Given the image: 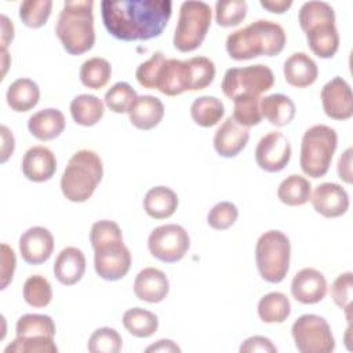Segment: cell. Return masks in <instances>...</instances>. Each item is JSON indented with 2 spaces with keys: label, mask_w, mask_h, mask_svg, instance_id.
I'll list each match as a JSON object with an SVG mask.
<instances>
[{
  "label": "cell",
  "mask_w": 353,
  "mask_h": 353,
  "mask_svg": "<svg viewBox=\"0 0 353 353\" xmlns=\"http://www.w3.org/2000/svg\"><path fill=\"white\" fill-rule=\"evenodd\" d=\"M106 30L123 41L150 40L165 29L172 12L171 0H120L101 3Z\"/></svg>",
  "instance_id": "6da1fadb"
},
{
  "label": "cell",
  "mask_w": 353,
  "mask_h": 353,
  "mask_svg": "<svg viewBox=\"0 0 353 353\" xmlns=\"http://www.w3.org/2000/svg\"><path fill=\"white\" fill-rule=\"evenodd\" d=\"M90 240L97 274L108 281L123 279L131 266V252L123 243L120 226L109 219L98 221L91 226Z\"/></svg>",
  "instance_id": "7a4b0ae2"
},
{
  "label": "cell",
  "mask_w": 353,
  "mask_h": 353,
  "mask_svg": "<svg viewBox=\"0 0 353 353\" xmlns=\"http://www.w3.org/2000/svg\"><path fill=\"white\" fill-rule=\"evenodd\" d=\"M285 40V32L281 25L268 19H258L245 28L232 32L226 39L225 47L230 58L245 61L261 55L274 57L280 54Z\"/></svg>",
  "instance_id": "3957f363"
},
{
  "label": "cell",
  "mask_w": 353,
  "mask_h": 353,
  "mask_svg": "<svg viewBox=\"0 0 353 353\" xmlns=\"http://www.w3.org/2000/svg\"><path fill=\"white\" fill-rule=\"evenodd\" d=\"M92 0L65 1L59 12L55 33L62 47L70 55L90 51L95 43Z\"/></svg>",
  "instance_id": "277c9868"
},
{
  "label": "cell",
  "mask_w": 353,
  "mask_h": 353,
  "mask_svg": "<svg viewBox=\"0 0 353 353\" xmlns=\"http://www.w3.org/2000/svg\"><path fill=\"white\" fill-rule=\"evenodd\" d=\"M102 176L101 157L94 150L81 149L68 161L61 178V190L69 201L84 203L92 196Z\"/></svg>",
  "instance_id": "5b68a950"
},
{
  "label": "cell",
  "mask_w": 353,
  "mask_h": 353,
  "mask_svg": "<svg viewBox=\"0 0 353 353\" xmlns=\"http://www.w3.org/2000/svg\"><path fill=\"white\" fill-rule=\"evenodd\" d=\"M338 145L336 131L325 124L307 128L301 142V168L312 178L324 176L331 165Z\"/></svg>",
  "instance_id": "8992f818"
},
{
  "label": "cell",
  "mask_w": 353,
  "mask_h": 353,
  "mask_svg": "<svg viewBox=\"0 0 353 353\" xmlns=\"http://www.w3.org/2000/svg\"><path fill=\"white\" fill-rule=\"evenodd\" d=\"M291 244L280 230H268L256 241L255 261L261 277L268 283H280L288 273Z\"/></svg>",
  "instance_id": "52a82bcc"
},
{
  "label": "cell",
  "mask_w": 353,
  "mask_h": 353,
  "mask_svg": "<svg viewBox=\"0 0 353 353\" xmlns=\"http://www.w3.org/2000/svg\"><path fill=\"white\" fill-rule=\"evenodd\" d=\"M211 7L204 1H183L174 33V47L181 52L194 51L204 41L211 25Z\"/></svg>",
  "instance_id": "ba28073f"
},
{
  "label": "cell",
  "mask_w": 353,
  "mask_h": 353,
  "mask_svg": "<svg viewBox=\"0 0 353 353\" xmlns=\"http://www.w3.org/2000/svg\"><path fill=\"white\" fill-rule=\"evenodd\" d=\"M274 84V74L266 65L256 63L245 68H230L222 79V91L229 99L261 97Z\"/></svg>",
  "instance_id": "9c48e42d"
},
{
  "label": "cell",
  "mask_w": 353,
  "mask_h": 353,
  "mask_svg": "<svg viewBox=\"0 0 353 353\" xmlns=\"http://www.w3.org/2000/svg\"><path fill=\"white\" fill-rule=\"evenodd\" d=\"M291 334L295 346L302 353H331L335 339L325 319L317 314H302L292 327Z\"/></svg>",
  "instance_id": "30bf717a"
},
{
  "label": "cell",
  "mask_w": 353,
  "mask_h": 353,
  "mask_svg": "<svg viewBox=\"0 0 353 353\" xmlns=\"http://www.w3.org/2000/svg\"><path fill=\"white\" fill-rule=\"evenodd\" d=\"M190 247L188 232L176 223H167L152 230L148 239L150 254L165 263L181 261Z\"/></svg>",
  "instance_id": "8fae6325"
},
{
  "label": "cell",
  "mask_w": 353,
  "mask_h": 353,
  "mask_svg": "<svg viewBox=\"0 0 353 353\" xmlns=\"http://www.w3.org/2000/svg\"><path fill=\"white\" fill-rule=\"evenodd\" d=\"M291 159V143L280 131H272L261 138L255 148V161L266 172H279Z\"/></svg>",
  "instance_id": "7c38bea8"
},
{
  "label": "cell",
  "mask_w": 353,
  "mask_h": 353,
  "mask_svg": "<svg viewBox=\"0 0 353 353\" xmlns=\"http://www.w3.org/2000/svg\"><path fill=\"white\" fill-rule=\"evenodd\" d=\"M154 88L168 97L192 91V77L188 59L179 61L175 58H164L153 80V90Z\"/></svg>",
  "instance_id": "4fadbf2b"
},
{
  "label": "cell",
  "mask_w": 353,
  "mask_h": 353,
  "mask_svg": "<svg viewBox=\"0 0 353 353\" xmlns=\"http://www.w3.org/2000/svg\"><path fill=\"white\" fill-rule=\"evenodd\" d=\"M321 103L325 114L334 120H347L353 116V94L349 83L336 76L321 88Z\"/></svg>",
  "instance_id": "5bb4252c"
},
{
  "label": "cell",
  "mask_w": 353,
  "mask_h": 353,
  "mask_svg": "<svg viewBox=\"0 0 353 353\" xmlns=\"http://www.w3.org/2000/svg\"><path fill=\"white\" fill-rule=\"evenodd\" d=\"M19 251L26 263H44L54 251V236L43 226L29 228L19 237Z\"/></svg>",
  "instance_id": "9a60e30c"
},
{
  "label": "cell",
  "mask_w": 353,
  "mask_h": 353,
  "mask_svg": "<svg viewBox=\"0 0 353 353\" xmlns=\"http://www.w3.org/2000/svg\"><path fill=\"white\" fill-rule=\"evenodd\" d=\"M310 201L316 212L325 218H338L349 208L347 192L334 182L319 185L310 196Z\"/></svg>",
  "instance_id": "2e32d148"
},
{
  "label": "cell",
  "mask_w": 353,
  "mask_h": 353,
  "mask_svg": "<svg viewBox=\"0 0 353 353\" xmlns=\"http://www.w3.org/2000/svg\"><path fill=\"white\" fill-rule=\"evenodd\" d=\"M291 294L299 303H317L327 294V280L317 269L305 268L294 276L291 281Z\"/></svg>",
  "instance_id": "e0dca14e"
},
{
  "label": "cell",
  "mask_w": 353,
  "mask_h": 353,
  "mask_svg": "<svg viewBox=\"0 0 353 353\" xmlns=\"http://www.w3.org/2000/svg\"><path fill=\"white\" fill-rule=\"evenodd\" d=\"M248 139L250 130L230 116L218 127L214 135V148L222 157H234L245 148Z\"/></svg>",
  "instance_id": "ac0fdd59"
},
{
  "label": "cell",
  "mask_w": 353,
  "mask_h": 353,
  "mask_svg": "<svg viewBox=\"0 0 353 353\" xmlns=\"http://www.w3.org/2000/svg\"><path fill=\"white\" fill-rule=\"evenodd\" d=\"M22 172L32 182H44L52 178L57 171V159L52 150L46 146H33L22 157Z\"/></svg>",
  "instance_id": "d6986e66"
},
{
  "label": "cell",
  "mask_w": 353,
  "mask_h": 353,
  "mask_svg": "<svg viewBox=\"0 0 353 353\" xmlns=\"http://www.w3.org/2000/svg\"><path fill=\"white\" fill-rule=\"evenodd\" d=\"M170 291V283L164 272L156 268L142 269L134 280V292L138 299L159 303L161 302Z\"/></svg>",
  "instance_id": "ffe728a7"
},
{
  "label": "cell",
  "mask_w": 353,
  "mask_h": 353,
  "mask_svg": "<svg viewBox=\"0 0 353 353\" xmlns=\"http://www.w3.org/2000/svg\"><path fill=\"white\" fill-rule=\"evenodd\" d=\"M285 81L296 88L312 85L319 76V68L313 58L305 52H294L290 55L283 66Z\"/></svg>",
  "instance_id": "44dd1931"
},
{
  "label": "cell",
  "mask_w": 353,
  "mask_h": 353,
  "mask_svg": "<svg viewBox=\"0 0 353 353\" xmlns=\"http://www.w3.org/2000/svg\"><path fill=\"white\" fill-rule=\"evenodd\" d=\"M85 272V256L77 247L63 248L54 263V274L63 285H73L81 280Z\"/></svg>",
  "instance_id": "7402d4cb"
},
{
  "label": "cell",
  "mask_w": 353,
  "mask_h": 353,
  "mask_svg": "<svg viewBox=\"0 0 353 353\" xmlns=\"http://www.w3.org/2000/svg\"><path fill=\"white\" fill-rule=\"evenodd\" d=\"M164 105L153 95L137 97L128 110L130 121L138 130H152L163 120Z\"/></svg>",
  "instance_id": "603a6c76"
},
{
  "label": "cell",
  "mask_w": 353,
  "mask_h": 353,
  "mask_svg": "<svg viewBox=\"0 0 353 353\" xmlns=\"http://www.w3.org/2000/svg\"><path fill=\"white\" fill-rule=\"evenodd\" d=\"M65 124L63 113L59 109L48 108L29 117L28 130L39 141H51L63 132Z\"/></svg>",
  "instance_id": "cb8c5ba5"
},
{
  "label": "cell",
  "mask_w": 353,
  "mask_h": 353,
  "mask_svg": "<svg viewBox=\"0 0 353 353\" xmlns=\"http://www.w3.org/2000/svg\"><path fill=\"white\" fill-rule=\"evenodd\" d=\"M309 48L319 58H332L339 48V34L335 22H323L305 32Z\"/></svg>",
  "instance_id": "d4e9b609"
},
{
  "label": "cell",
  "mask_w": 353,
  "mask_h": 353,
  "mask_svg": "<svg viewBox=\"0 0 353 353\" xmlns=\"http://www.w3.org/2000/svg\"><path fill=\"white\" fill-rule=\"evenodd\" d=\"M178 208L176 193L167 186L149 189L143 199V210L153 219L170 218Z\"/></svg>",
  "instance_id": "484cf974"
},
{
  "label": "cell",
  "mask_w": 353,
  "mask_h": 353,
  "mask_svg": "<svg viewBox=\"0 0 353 353\" xmlns=\"http://www.w3.org/2000/svg\"><path fill=\"white\" fill-rule=\"evenodd\" d=\"M295 103L284 94H272L261 98V113L272 125L284 127L295 117Z\"/></svg>",
  "instance_id": "4316f807"
},
{
  "label": "cell",
  "mask_w": 353,
  "mask_h": 353,
  "mask_svg": "<svg viewBox=\"0 0 353 353\" xmlns=\"http://www.w3.org/2000/svg\"><path fill=\"white\" fill-rule=\"evenodd\" d=\"M6 99L14 112H28L39 103V85L30 79H17L8 85Z\"/></svg>",
  "instance_id": "83f0119b"
},
{
  "label": "cell",
  "mask_w": 353,
  "mask_h": 353,
  "mask_svg": "<svg viewBox=\"0 0 353 353\" xmlns=\"http://www.w3.org/2000/svg\"><path fill=\"white\" fill-rule=\"evenodd\" d=\"M103 102L95 95L81 94L74 97L70 102V114L79 125H95L103 117Z\"/></svg>",
  "instance_id": "f1b7e54d"
},
{
  "label": "cell",
  "mask_w": 353,
  "mask_h": 353,
  "mask_svg": "<svg viewBox=\"0 0 353 353\" xmlns=\"http://www.w3.org/2000/svg\"><path fill=\"white\" fill-rule=\"evenodd\" d=\"M312 183L305 176L291 174L287 176L277 189L279 200L290 207L303 205L310 200Z\"/></svg>",
  "instance_id": "f546056e"
},
{
  "label": "cell",
  "mask_w": 353,
  "mask_h": 353,
  "mask_svg": "<svg viewBox=\"0 0 353 353\" xmlns=\"http://www.w3.org/2000/svg\"><path fill=\"white\" fill-rule=\"evenodd\" d=\"M17 338H54L55 323L47 314H23L18 319L15 325Z\"/></svg>",
  "instance_id": "4dcf8cb0"
},
{
  "label": "cell",
  "mask_w": 353,
  "mask_h": 353,
  "mask_svg": "<svg viewBox=\"0 0 353 353\" xmlns=\"http://www.w3.org/2000/svg\"><path fill=\"white\" fill-rule=\"evenodd\" d=\"M225 114V106L221 99L211 95H204L193 101L190 116L200 127H212L221 121Z\"/></svg>",
  "instance_id": "1f68e13d"
},
{
  "label": "cell",
  "mask_w": 353,
  "mask_h": 353,
  "mask_svg": "<svg viewBox=\"0 0 353 353\" xmlns=\"http://www.w3.org/2000/svg\"><path fill=\"white\" fill-rule=\"evenodd\" d=\"M124 328L137 338H149L159 328V319L154 313L142 309L132 307L124 312L123 314Z\"/></svg>",
  "instance_id": "d6a6232c"
},
{
  "label": "cell",
  "mask_w": 353,
  "mask_h": 353,
  "mask_svg": "<svg viewBox=\"0 0 353 353\" xmlns=\"http://www.w3.org/2000/svg\"><path fill=\"white\" fill-rule=\"evenodd\" d=\"M291 313V303L283 292H269L258 302V316L265 323H283Z\"/></svg>",
  "instance_id": "836d02e7"
},
{
  "label": "cell",
  "mask_w": 353,
  "mask_h": 353,
  "mask_svg": "<svg viewBox=\"0 0 353 353\" xmlns=\"http://www.w3.org/2000/svg\"><path fill=\"white\" fill-rule=\"evenodd\" d=\"M79 76L84 87L99 90L108 84L112 76V66L105 58L94 57L83 62Z\"/></svg>",
  "instance_id": "e575fe53"
},
{
  "label": "cell",
  "mask_w": 353,
  "mask_h": 353,
  "mask_svg": "<svg viewBox=\"0 0 353 353\" xmlns=\"http://www.w3.org/2000/svg\"><path fill=\"white\" fill-rule=\"evenodd\" d=\"M299 26L303 32L323 22H335L334 8L325 1H306L298 12Z\"/></svg>",
  "instance_id": "d590c367"
},
{
  "label": "cell",
  "mask_w": 353,
  "mask_h": 353,
  "mask_svg": "<svg viewBox=\"0 0 353 353\" xmlns=\"http://www.w3.org/2000/svg\"><path fill=\"white\" fill-rule=\"evenodd\" d=\"M23 299L33 307H46L52 299L50 281L40 274L28 277L23 283Z\"/></svg>",
  "instance_id": "8d00e7d4"
},
{
  "label": "cell",
  "mask_w": 353,
  "mask_h": 353,
  "mask_svg": "<svg viewBox=\"0 0 353 353\" xmlns=\"http://www.w3.org/2000/svg\"><path fill=\"white\" fill-rule=\"evenodd\" d=\"M51 0H26L19 6V18L28 28L37 29L46 25L51 15Z\"/></svg>",
  "instance_id": "74e56055"
},
{
  "label": "cell",
  "mask_w": 353,
  "mask_h": 353,
  "mask_svg": "<svg viewBox=\"0 0 353 353\" xmlns=\"http://www.w3.org/2000/svg\"><path fill=\"white\" fill-rule=\"evenodd\" d=\"M233 119L243 127H254L262 121L261 97H241L233 101Z\"/></svg>",
  "instance_id": "f35d334b"
},
{
  "label": "cell",
  "mask_w": 353,
  "mask_h": 353,
  "mask_svg": "<svg viewBox=\"0 0 353 353\" xmlns=\"http://www.w3.org/2000/svg\"><path fill=\"white\" fill-rule=\"evenodd\" d=\"M247 3L244 0H219L215 3V21L219 26L230 28L244 21Z\"/></svg>",
  "instance_id": "ab89813d"
},
{
  "label": "cell",
  "mask_w": 353,
  "mask_h": 353,
  "mask_svg": "<svg viewBox=\"0 0 353 353\" xmlns=\"http://www.w3.org/2000/svg\"><path fill=\"white\" fill-rule=\"evenodd\" d=\"M137 97V91L128 83L119 81L106 91L105 105L114 113H128Z\"/></svg>",
  "instance_id": "60d3db41"
},
{
  "label": "cell",
  "mask_w": 353,
  "mask_h": 353,
  "mask_svg": "<svg viewBox=\"0 0 353 353\" xmlns=\"http://www.w3.org/2000/svg\"><path fill=\"white\" fill-rule=\"evenodd\" d=\"M121 345L123 339L114 328L102 327L91 334L87 347L91 353H119Z\"/></svg>",
  "instance_id": "b9f144b4"
},
{
  "label": "cell",
  "mask_w": 353,
  "mask_h": 353,
  "mask_svg": "<svg viewBox=\"0 0 353 353\" xmlns=\"http://www.w3.org/2000/svg\"><path fill=\"white\" fill-rule=\"evenodd\" d=\"M192 77V91L204 90L215 77V65L207 57H193L188 59Z\"/></svg>",
  "instance_id": "7bdbcfd3"
},
{
  "label": "cell",
  "mask_w": 353,
  "mask_h": 353,
  "mask_svg": "<svg viewBox=\"0 0 353 353\" xmlns=\"http://www.w3.org/2000/svg\"><path fill=\"white\" fill-rule=\"evenodd\" d=\"M58 347L54 338H33L21 339L15 338L6 349L4 353H57Z\"/></svg>",
  "instance_id": "ee69618b"
},
{
  "label": "cell",
  "mask_w": 353,
  "mask_h": 353,
  "mask_svg": "<svg viewBox=\"0 0 353 353\" xmlns=\"http://www.w3.org/2000/svg\"><path fill=\"white\" fill-rule=\"evenodd\" d=\"M237 216L239 210L233 203L221 201L210 210L207 215V222L215 230H225L237 221Z\"/></svg>",
  "instance_id": "f6af8a7d"
},
{
  "label": "cell",
  "mask_w": 353,
  "mask_h": 353,
  "mask_svg": "<svg viewBox=\"0 0 353 353\" xmlns=\"http://www.w3.org/2000/svg\"><path fill=\"white\" fill-rule=\"evenodd\" d=\"M352 288H353V274L346 272L339 274L331 285V298L334 303L346 312L347 319H350V303H352Z\"/></svg>",
  "instance_id": "bcb514c9"
},
{
  "label": "cell",
  "mask_w": 353,
  "mask_h": 353,
  "mask_svg": "<svg viewBox=\"0 0 353 353\" xmlns=\"http://www.w3.org/2000/svg\"><path fill=\"white\" fill-rule=\"evenodd\" d=\"M164 54L161 51H156L148 61L142 62L135 72V77L138 80V83L145 87V88H150L153 90V80L156 76V72L161 63V61L164 59Z\"/></svg>",
  "instance_id": "7dc6e473"
},
{
  "label": "cell",
  "mask_w": 353,
  "mask_h": 353,
  "mask_svg": "<svg viewBox=\"0 0 353 353\" xmlns=\"http://www.w3.org/2000/svg\"><path fill=\"white\" fill-rule=\"evenodd\" d=\"M15 252L7 244H1V290L7 288V285L11 283L15 272Z\"/></svg>",
  "instance_id": "c3c4849f"
},
{
  "label": "cell",
  "mask_w": 353,
  "mask_h": 353,
  "mask_svg": "<svg viewBox=\"0 0 353 353\" xmlns=\"http://www.w3.org/2000/svg\"><path fill=\"white\" fill-rule=\"evenodd\" d=\"M241 353H255V352H263V353H276L277 347L272 343V341L262 335H254L245 339L240 346Z\"/></svg>",
  "instance_id": "681fc988"
},
{
  "label": "cell",
  "mask_w": 353,
  "mask_h": 353,
  "mask_svg": "<svg viewBox=\"0 0 353 353\" xmlns=\"http://www.w3.org/2000/svg\"><path fill=\"white\" fill-rule=\"evenodd\" d=\"M352 148H347L342 156L339 157L338 161V175L339 178L346 182V183H352Z\"/></svg>",
  "instance_id": "f907efd6"
},
{
  "label": "cell",
  "mask_w": 353,
  "mask_h": 353,
  "mask_svg": "<svg viewBox=\"0 0 353 353\" xmlns=\"http://www.w3.org/2000/svg\"><path fill=\"white\" fill-rule=\"evenodd\" d=\"M1 139H3V145H1V163H6L7 159L14 152V137L10 132V130L6 125H1Z\"/></svg>",
  "instance_id": "816d5d0a"
},
{
  "label": "cell",
  "mask_w": 353,
  "mask_h": 353,
  "mask_svg": "<svg viewBox=\"0 0 353 353\" xmlns=\"http://www.w3.org/2000/svg\"><path fill=\"white\" fill-rule=\"evenodd\" d=\"M0 21H1V50H7V46L14 39V25L4 14L0 17Z\"/></svg>",
  "instance_id": "f5cc1de1"
},
{
  "label": "cell",
  "mask_w": 353,
  "mask_h": 353,
  "mask_svg": "<svg viewBox=\"0 0 353 353\" xmlns=\"http://www.w3.org/2000/svg\"><path fill=\"white\" fill-rule=\"evenodd\" d=\"M261 6L274 14H283L291 6V0H261Z\"/></svg>",
  "instance_id": "db71d44e"
},
{
  "label": "cell",
  "mask_w": 353,
  "mask_h": 353,
  "mask_svg": "<svg viewBox=\"0 0 353 353\" xmlns=\"http://www.w3.org/2000/svg\"><path fill=\"white\" fill-rule=\"evenodd\" d=\"M146 352H167V353L176 352V353H179L181 347L176 343H174L171 339H160L156 343L148 346Z\"/></svg>",
  "instance_id": "11a10c76"
}]
</instances>
